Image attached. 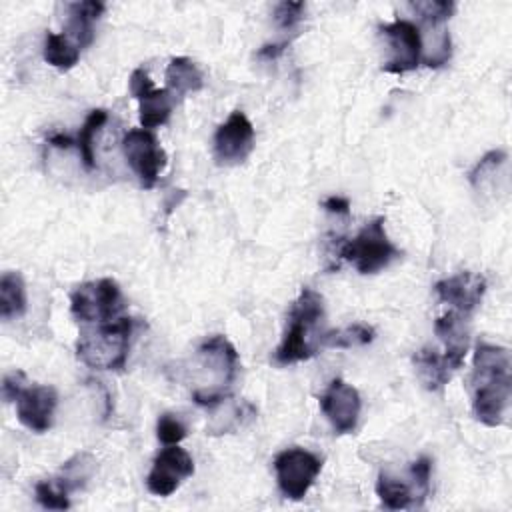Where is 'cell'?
Listing matches in <instances>:
<instances>
[{
  "mask_svg": "<svg viewBox=\"0 0 512 512\" xmlns=\"http://www.w3.org/2000/svg\"><path fill=\"white\" fill-rule=\"evenodd\" d=\"M510 352L504 346L478 342L472 360V414L484 426H500L510 404Z\"/></svg>",
  "mask_w": 512,
  "mask_h": 512,
  "instance_id": "obj_1",
  "label": "cell"
},
{
  "mask_svg": "<svg viewBox=\"0 0 512 512\" xmlns=\"http://www.w3.org/2000/svg\"><path fill=\"white\" fill-rule=\"evenodd\" d=\"M192 376L196 388L192 400L204 408H216L232 394V384L238 376L240 358L234 344L222 336L212 334L204 338L192 356Z\"/></svg>",
  "mask_w": 512,
  "mask_h": 512,
  "instance_id": "obj_2",
  "label": "cell"
},
{
  "mask_svg": "<svg viewBox=\"0 0 512 512\" xmlns=\"http://www.w3.org/2000/svg\"><path fill=\"white\" fill-rule=\"evenodd\" d=\"M324 318V300L312 288H302L288 312V326L282 342L274 350V362L280 366L296 364L318 352L322 332L318 324Z\"/></svg>",
  "mask_w": 512,
  "mask_h": 512,
  "instance_id": "obj_3",
  "label": "cell"
},
{
  "mask_svg": "<svg viewBox=\"0 0 512 512\" xmlns=\"http://www.w3.org/2000/svg\"><path fill=\"white\" fill-rule=\"evenodd\" d=\"M134 326V318L120 316L84 330L76 342L78 360L94 370H122L128 360Z\"/></svg>",
  "mask_w": 512,
  "mask_h": 512,
  "instance_id": "obj_4",
  "label": "cell"
},
{
  "mask_svg": "<svg viewBox=\"0 0 512 512\" xmlns=\"http://www.w3.org/2000/svg\"><path fill=\"white\" fill-rule=\"evenodd\" d=\"M384 224V216H376L366 222L354 238L340 242L338 256L350 262L360 274H376L390 266L402 256V252L388 238Z\"/></svg>",
  "mask_w": 512,
  "mask_h": 512,
  "instance_id": "obj_5",
  "label": "cell"
},
{
  "mask_svg": "<svg viewBox=\"0 0 512 512\" xmlns=\"http://www.w3.org/2000/svg\"><path fill=\"white\" fill-rule=\"evenodd\" d=\"M126 300L112 278L82 282L70 294V312L82 324H104L122 316Z\"/></svg>",
  "mask_w": 512,
  "mask_h": 512,
  "instance_id": "obj_6",
  "label": "cell"
},
{
  "mask_svg": "<svg viewBox=\"0 0 512 512\" xmlns=\"http://www.w3.org/2000/svg\"><path fill=\"white\" fill-rule=\"evenodd\" d=\"M96 470V458L90 452H78L62 468L34 486L36 502L48 510H68L70 494L84 488Z\"/></svg>",
  "mask_w": 512,
  "mask_h": 512,
  "instance_id": "obj_7",
  "label": "cell"
},
{
  "mask_svg": "<svg viewBox=\"0 0 512 512\" xmlns=\"http://www.w3.org/2000/svg\"><path fill=\"white\" fill-rule=\"evenodd\" d=\"M432 460L428 456L416 458L408 468V478H398L388 472H380L376 480V494L384 508L406 510L422 506L430 492Z\"/></svg>",
  "mask_w": 512,
  "mask_h": 512,
  "instance_id": "obj_8",
  "label": "cell"
},
{
  "mask_svg": "<svg viewBox=\"0 0 512 512\" xmlns=\"http://www.w3.org/2000/svg\"><path fill=\"white\" fill-rule=\"evenodd\" d=\"M274 470L284 498L302 500L322 470V458L306 448L292 446L274 456Z\"/></svg>",
  "mask_w": 512,
  "mask_h": 512,
  "instance_id": "obj_9",
  "label": "cell"
},
{
  "mask_svg": "<svg viewBox=\"0 0 512 512\" xmlns=\"http://www.w3.org/2000/svg\"><path fill=\"white\" fill-rule=\"evenodd\" d=\"M122 152L128 166L138 176L140 186L144 190L154 188L160 172L166 168L168 162V156L164 148L158 144L154 132L146 128L128 130L122 136Z\"/></svg>",
  "mask_w": 512,
  "mask_h": 512,
  "instance_id": "obj_10",
  "label": "cell"
},
{
  "mask_svg": "<svg viewBox=\"0 0 512 512\" xmlns=\"http://www.w3.org/2000/svg\"><path fill=\"white\" fill-rule=\"evenodd\" d=\"M214 160L220 166H238L254 150V126L242 110L230 112L214 132Z\"/></svg>",
  "mask_w": 512,
  "mask_h": 512,
  "instance_id": "obj_11",
  "label": "cell"
},
{
  "mask_svg": "<svg viewBox=\"0 0 512 512\" xmlns=\"http://www.w3.org/2000/svg\"><path fill=\"white\" fill-rule=\"evenodd\" d=\"M380 34L388 42L390 56L384 62V70L392 74H404L418 68L422 60V32L410 20H394L380 24Z\"/></svg>",
  "mask_w": 512,
  "mask_h": 512,
  "instance_id": "obj_12",
  "label": "cell"
},
{
  "mask_svg": "<svg viewBox=\"0 0 512 512\" xmlns=\"http://www.w3.org/2000/svg\"><path fill=\"white\" fill-rule=\"evenodd\" d=\"M194 474L192 456L178 444H170L160 450L146 476V488L150 494L166 498L174 494L180 484Z\"/></svg>",
  "mask_w": 512,
  "mask_h": 512,
  "instance_id": "obj_13",
  "label": "cell"
},
{
  "mask_svg": "<svg viewBox=\"0 0 512 512\" xmlns=\"http://www.w3.org/2000/svg\"><path fill=\"white\" fill-rule=\"evenodd\" d=\"M320 410L336 434H350L356 430L362 410L360 392L342 378H334L320 396Z\"/></svg>",
  "mask_w": 512,
  "mask_h": 512,
  "instance_id": "obj_14",
  "label": "cell"
},
{
  "mask_svg": "<svg viewBox=\"0 0 512 512\" xmlns=\"http://www.w3.org/2000/svg\"><path fill=\"white\" fill-rule=\"evenodd\" d=\"M58 394L46 384H26L16 398V416L32 432H46L54 422Z\"/></svg>",
  "mask_w": 512,
  "mask_h": 512,
  "instance_id": "obj_15",
  "label": "cell"
},
{
  "mask_svg": "<svg viewBox=\"0 0 512 512\" xmlns=\"http://www.w3.org/2000/svg\"><path fill=\"white\" fill-rule=\"evenodd\" d=\"M434 292L442 302L454 306L458 312L470 314L480 306L486 294V278L478 272L464 270L444 280H438L434 284Z\"/></svg>",
  "mask_w": 512,
  "mask_h": 512,
  "instance_id": "obj_16",
  "label": "cell"
},
{
  "mask_svg": "<svg viewBox=\"0 0 512 512\" xmlns=\"http://www.w3.org/2000/svg\"><path fill=\"white\" fill-rule=\"evenodd\" d=\"M464 364L462 356H456L452 352L440 354L434 348H422L414 354V366L418 372L420 382L424 384L426 390H442L452 374L460 370Z\"/></svg>",
  "mask_w": 512,
  "mask_h": 512,
  "instance_id": "obj_17",
  "label": "cell"
},
{
  "mask_svg": "<svg viewBox=\"0 0 512 512\" xmlns=\"http://www.w3.org/2000/svg\"><path fill=\"white\" fill-rule=\"evenodd\" d=\"M104 10H106L104 2H98V0L68 4V24L64 34L74 44H78L80 50L88 48L94 40V22L102 16Z\"/></svg>",
  "mask_w": 512,
  "mask_h": 512,
  "instance_id": "obj_18",
  "label": "cell"
},
{
  "mask_svg": "<svg viewBox=\"0 0 512 512\" xmlns=\"http://www.w3.org/2000/svg\"><path fill=\"white\" fill-rule=\"evenodd\" d=\"M204 88V76L200 68L186 56H176L166 66V90L172 98H184L188 92Z\"/></svg>",
  "mask_w": 512,
  "mask_h": 512,
  "instance_id": "obj_19",
  "label": "cell"
},
{
  "mask_svg": "<svg viewBox=\"0 0 512 512\" xmlns=\"http://www.w3.org/2000/svg\"><path fill=\"white\" fill-rule=\"evenodd\" d=\"M26 284L20 272L6 270L0 276V316L2 320L20 318L26 312Z\"/></svg>",
  "mask_w": 512,
  "mask_h": 512,
  "instance_id": "obj_20",
  "label": "cell"
},
{
  "mask_svg": "<svg viewBox=\"0 0 512 512\" xmlns=\"http://www.w3.org/2000/svg\"><path fill=\"white\" fill-rule=\"evenodd\" d=\"M434 332L444 342L446 352L466 356L468 342H470V332H468V326H466V320H464L462 314L446 312L444 316L436 318Z\"/></svg>",
  "mask_w": 512,
  "mask_h": 512,
  "instance_id": "obj_21",
  "label": "cell"
},
{
  "mask_svg": "<svg viewBox=\"0 0 512 512\" xmlns=\"http://www.w3.org/2000/svg\"><path fill=\"white\" fill-rule=\"evenodd\" d=\"M174 102L176 100L172 98V94L166 88H162V90L152 88L142 98H138L142 128L152 130V128H158V126L166 124L170 120Z\"/></svg>",
  "mask_w": 512,
  "mask_h": 512,
  "instance_id": "obj_22",
  "label": "cell"
},
{
  "mask_svg": "<svg viewBox=\"0 0 512 512\" xmlns=\"http://www.w3.org/2000/svg\"><path fill=\"white\" fill-rule=\"evenodd\" d=\"M80 48L74 44L66 34H56V32H46L44 36V60L58 68V70H70L78 64L80 60Z\"/></svg>",
  "mask_w": 512,
  "mask_h": 512,
  "instance_id": "obj_23",
  "label": "cell"
},
{
  "mask_svg": "<svg viewBox=\"0 0 512 512\" xmlns=\"http://www.w3.org/2000/svg\"><path fill=\"white\" fill-rule=\"evenodd\" d=\"M106 120H108V112L104 108H96L86 116L84 124L80 126V130L76 134V148H78V154H80L86 170H94V166H96L94 136L100 132V128L106 124Z\"/></svg>",
  "mask_w": 512,
  "mask_h": 512,
  "instance_id": "obj_24",
  "label": "cell"
},
{
  "mask_svg": "<svg viewBox=\"0 0 512 512\" xmlns=\"http://www.w3.org/2000/svg\"><path fill=\"white\" fill-rule=\"evenodd\" d=\"M376 332L372 326L368 324H350L338 330H328L322 332L320 338V346H328V348H354V346H366L374 340Z\"/></svg>",
  "mask_w": 512,
  "mask_h": 512,
  "instance_id": "obj_25",
  "label": "cell"
},
{
  "mask_svg": "<svg viewBox=\"0 0 512 512\" xmlns=\"http://www.w3.org/2000/svg\"><path fill=\"white\" fill-rule=\"evenodd\" d=\"M430 28V44L422 48V62L430 68H440L450 60L452 40L446 28L428 26Z\"/></svg>",
  "mask_w": 512,
  "mask_h": 512,
  "instance_id": "obj_26",
  "label": "cell"
},
{
  "mask_svg": "<svg viewBox=\"0 0 512 512\" xmlns=\"http://www.w3.org/2000/svg\"><path fill=\"white\" fill-rule=\"evenodd\" d=\"M410 8L420 16L426 26H442V22H446L454 14L456 4L452 0H424L412 2Z\"/></svg>",
  "mask_w": 512,
  "mask_h": 512,
  "instance_id": "obj_27",
  "label": "cell"
},
{
  "mask_svg": "<svg viewBox=\"0 0 512 512\" xmlns=\"http://www.w3.org/2000/svg\"><path fill=\"white\" fill-rule=\"evenodd\" d=\"M156 436L162 444L170 446V444H178L186 438V426L184 422L180 420V416L176 414H170V412H164L160 418H158V424H156Z\"/></svg>",
  "mask_w": 512,
  "mask_h": 512,
  "instance_id": "obj_28",
  "label": "cell"
},
{
  "mask_svg": "<svg viewBox=\"0 0 512 512\" xmlns=\"http://www.w3.org/2000/svg\"><path fill=\"white\" fill-rule=\"evenodd\" d=\"M506 158H508V156H506L504 150H490V152H486V154L474 164V168L468 172L470 184H472V186H480L482 180L486 178V174L492 172V170H496L500 164H504Z\"/></svg>",
  "mask_w": 512,
  "mask_h": 512,
  "instance_id": "obj_29",
  "label": "cell"
},
{
  "mask_svg": "<svg viewBox=\"0 0 512 512\" xmlns=\"http://www.w3.org/2000/svg\"><path fill=\"white\" fill-rule=\"evenodd\" d=\"M304 2H280L274 8V22L280 30H292L304 18Z\"/></svg>",
  "mask_w": 512,
  "mask_h": 512,
  "instance_id": "obj_30",
  "label": "cell"
},
{
  "mask_svg": "<svg viewBox=\"0 0 512 512\" xmlns=\"http://www.w3.org/2000/svg\"><path fill=\"white\" fill-rule=\"evenodd\" d=\"M26 386V374L22 370H12L2 380V396L6 402H16L18 394Z\"/></svg>",
  "mask_w": 512,
  "mask_h": 512,
  "instance_id": "obj_31",
  "label": "cell"
},
{
  "mask_svg": "<svg viewBox=\"0 0 512 512\" xmlns=\"http://www.w3.org/2000/svg\"><path fill=\"white\" fill-rule=\"evenodd\" d=\"M128 86H130V94H132L136 100L142 98L146 92H150V90L154 88V84H152V80H150V76H148V72H146L144 68L132 70L130 80H128Z\"/></svg>",
  "mask_w": 512,
  "mask_h": 512,
  "instance_id": "obj_32",
  "label": "cell"
},
{
  "mask_svg": "<svg viewBox=\"0 0 512 512\" xmlns=\"http://www.w3.org/2000/svg\"><path fill=\"white\" fill-rule=\"evenodd\" d=\"M324 210L330 212V214H340V216H346L350 212V200L344 198V196H328L324 202H322Z\"/></svg>",
  "mask_w": 512,
  "mask_h": 512,
  "instance_id": "obj_33",
  "label": "cell"
},
{
  "mask_svg": "<svg viewBox=\"0 0 512 512\" xmlns=\"http://www.w3.org/2000/svg\"><path fill=\"white\" fill-rule=\"evenodd\" d=\"M48 144H52V146H56V148H70L72 144H76V140H72L70 136H64V134H52L50 138H48Z\"/></svg>",
  "mask_w": 512,
  "mask_h": 512,
  "instance_id": "obj_34",
  "label": "cell"
}]
</instances>
